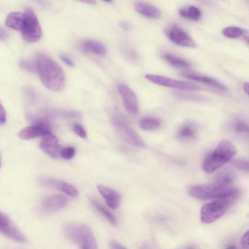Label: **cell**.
<instances>
[{
	"mask_svg": "<svg viewBox=\"0 0 249 249\" xmlns=\"http://www.w3.org/2000/svg\"><path fill=\"white\" fill-rule=\"evenodd\" d=\"M36 70L44 86L49 90L58 92L66 85V77L61 67L52 58L39 53L36 60Z\"/></svg>",
	"mask_w": 249,
	"mask_h": 249,
	"instance_id": "1",
	"label": "cell"
},
{
	"mask_svg": "<svg viewBox=\"0 0 249 249\" xmlns=\"http://www.w3.org/2000/svg\"><path fill=\"white\" fill-rule=\"evenodd\" d=\"M189 195L200 200L225 198L234 202L240 195L239 190L236 187L225 186L216 182L207 184H197L188 189Z\"/></svg>",
	"mask_w": 249,
	"mask_h": 249,
	"instance_id": "2",
	"label": "cell"
},
{
	"mask_svg": "<svg viewBox=\"0 0 249 249\" xmlns=\"http://www.w3.org/2000/svg\"><path fill=\"white\" fill-rule=\"evenodd\" d=\"M236 153V147L230 141L223 140L205 158L202 168L205 173H212L232 160Z\"/></svg>",
	"mask_w": 249,
	"mask_h": 249,
	"instance_id": "3",
	"label": "cell"
},
{
	"mask_svg": "<svg viewBox=\"0 0 249 249\" xmlns=\"http://www.w3.org/2000/svg\"><path fill=\"white\" fill-rule=\"evenodd\" d=\"M64 231L69 239L81 248H97L95 236L88 226L82 223H70L64 226Z\"/></svg>",
	"mask_w": 249,
	"mask_h": 249,
	"instance_id": "4",
	"label": "cell"
},
{
	"mask_svg": "<svg viewBox=\"0 0 249 249\" xmlns=\"http://www.w3.org/2000/svg\"><path fill=\"white\" fill-rule=\"evenodd\" d=\"M232 203L225 198L216 199L205 204L200 213V218L205 224L212 223L223 216Z\"/></svg>",
	"mask_w": 249,
	"mask_h": 249,
	"instance_id": "5",
	"label": "cell"
},
{
	"mask_svg": "<svg viewBox=\"0 0 249 249\" xmlns=\"http://www.w3.org/2000/svg\"><path fill=\"white\" fill-rule=\"evenodd\" d=\"M20 32L23 38L30 43L38 41L42 36V31L37 18L30 8H27Z\"/></svg>",
	"mask_w": 249,
	"mask_h": 249,
	"instance_id": "6",
	"label": "cell"
},
{
	"mask_svg": "<svg viewBox=\"0 0 249 249\" xmlns=\"http://www.w3.org/2000/svg\"><path fill=\"white\" fill-rule=\"evenodd\" d=\"M145 77L151 82L163 87L189 91L200 89V87L196 84L164 76L148 74L145 75Z\"/></svg>",
	"mask_w": 249,
	"mask_h": 249,
	"instance_id": "7",
	"label": "cell"
},
{
	"mask_svg": "<svg viewBox=\"0 0 249 249\" xmlns=\"http://www.w3.org/2000/svg\"><path fill=\"white\" fill-rule=\"evenodd\" d=\"M0 233L17 242H27L25 235L3 213L0 212Z\"/></svg>",
	"mask_w": 249,
	"mask_h": 249,
	"instance_id": "8",
	"label": "cell"
},
{
	"mask_svg": "<svg viewBox=\"0 0 249 249\" xmlns=\"http://www.w3.org/2000/svg\"><path fill=\"white\" fill-rule=\"evenodd\" d=\"M50 131L49 123L44 120H34L32 125L22 129L19 133V137L23 140H29L42 136Z\"/></svg>",
	"mask_w": 249,
	"mask_h": 249,
	"instance_id": "9",
	"label": "cell"
},
{
	"mask_svg": "<svg viewBox=\"0 0 249 249\" xmlns=\"http://www.w3.org/2000/svg\"><path fill=\"white\" fill-rule=\"evenodd\" d=\"M38 183L44 186L56 188L71 196H76L78 195L77 189L67 182L50 177H42L38 179Z\"/></svg>",
	"mask_w": 249,
	"mask_h": 249,
	"instance_id": "10",
	"label": "cell"
},
{
	"mask_svg": "<svg viewBox=\"0 0 249 249\" xmlns=\"http://www.w3.org/2000/svg\"><path fill=\"white\" fill-rule=\"evenodd\" d=\"M39 147L42 151L52 158H58L60 156L61 148L58 144V139L50 131L42 136Z\"/></svg>",
	"mask_w": 249,
	"mask_h": 249,
	"instance_id": "11",
	"label": "cell"
},
{
	"mask_svg": "<svg viewBox=\"0 0 249 249\" xmlns=\"http://www.w3.org/2000/svg\"><path fill=\"white\" fill-rule=\"evenodd\" d=\"M118 90L121 94L126 110L131 114H136L139 111L138 101L134 92L124 84H120Z\"/></svg>",
	"mask_w": 249,
	"mask_h": 249,
	"instance_id": "12",
	"label": "cell"
},
{
	"mask_svg": "<svg viewBox=\"0 0 249 249\" xmlns=\"http://www.w3.org/2000/svg\"><path fill=\"white\" fill-rule=\"evenodd\" d=\"M167 36L175 44L182 47L195 48L196 44L191 37L181 28L173 26L167 31Z\"/></svg>",
	"mask_w": 249,
	"mask_h": 249,
	"instance_id": "13",
	"label": "cell"
},
{
	"mask_svg": "<svg viewBox=\"0 0 249 249\" xmlns=\"http://www.w3.org/2000/svg\"><path fill=\"white\" fill-rule=\"evenodd\" d=\"M67 204L65 196L60 195H54L44 197L41 201V208L43 211L53 213L63 209Z\"/></svg>",
	"mask_w": 249,
	"mask_h": 249,
	"instance_id": "14",
	"label": "cell"
},
{
	"mask_svg": "<svg viewBox=\"0 0 249 249\" xmlns=\"http://www.w3.org/2000/svg\"><path fill=\"white\" fill-rule=\"evenodd\" d=\"M113 123L130 143L140 148L145 147V143L142 138L126 124L116 120H114Z\"/></svg>",
	"mask_w": 249,
	"mask_h": 249,
	"instance_id": "15",
	"label": "cell"
},
{
	"mask_svg": "<svg viewBox=\"0 0 249 249\" xmlns=\"http://www.w3.org/2000/svg\"><path fill=\"white\" fill-rule=\"evenodd\" d=\"M97 188L110 208L115 209L119 206L121 201V196L117 191L101 184H98Z\"/></svg>",
	"mask_w": 249,
	"mask_h": 249,
	"instance_id": "16",
	"label": "cell"
},
{
	"mask_svg": "<svg viewBox=\"0 0 249 249\" xmlns=\"http://www.w3.org/2000/svg\"><path fill=\"white\" fill-rule=\"evenodd\" d=\"M181 75L186 78L189 79L203 85L219 89L221 90L227 91L228 88L222 83L212 78L196 74L193 73L184 72Z\"/></svg>",
	"mask_w": 249,
	"mask_h": 249,
	"instance_id": "17",
	"label": "cell"
},
{
	"mask_svg": "<svg viewBox=\"0 0 249 249\" xmlns=\"http://www.w3.org/2000/svg\"><path fill=\"white\" fill-rule=\"evenodd\" d=\"M135 8L141 15L149 18L158 19L161 16L160 12L158 8L144 1L136 2Z\"/></svg>",
	"mask_w": 249,
	"mask_h": 249,
	"instance_id": "18",
	"label": "cell"
},
{
	"mask_svg": "<svg viewBox=\"0 0 249 249\" xmlns=\"http://www.w3.org/2000/svg\"><path fill=\"white\" fill-rule=\"evenodd\" d=\"M81 49L84 52L101 56L104 55L106 53L105 46L102 43L94 40H87L84 41L81 44Z\"/></svg>",
	"mask_w": 249,
	"mask_h": 249,
	"instance_id": "19",
	"label": "cell"
},
{
	"mask_svg": "<svg viewBox=\"0 0 249 249\" xmlns=\"http://www.w3.org/2000/svg\"><path fill=\"white\" fill-rule=\"evenodd\" d=\"M24 18L23 13L12 12L6 18L5 24L7 26L17 31H20Z\"/></svg>",
	"mask_w": 249,
	"mask_h": 249,
	"instance_id": "20",
	"label": "cell"
},
{
	"mask_svg": "<svg viewBox=\"0 0 249 249\" xmlns=\"http://www.w3.org/2000/svg\"><path fill=\"white\" fill-rule=\"evenodd\" d=\"M179 14L183 18L195 21L198 20L201 16L199 9L194 6H190L181 9Z\"/></svg>",
	"mask_w": 249,
	"mask_h": 249,
	"instance_id": "21",
	"label": "cell"
},
{
	"mask_svg": "<svg viewBox=\"0 0 249 249\" xmlns=\"http://www.w3.org/2000/svg\"><path fill=\"white\" fill-rule=\"evenodd\" d=\"M163 58L172 66L179 69H188L190 64L185 60L169 53H165Z\"/></svg>",
	"mask_w": 249,
	"mask_h": 249,
	"instance_id": "22",
	"label": "cell"
},
{
	"mask_svg": "<svg viewBox=\"0 0 249 249\" xmlns=\"http://www.w3.org/2000/svg\"><path fill=\"white\" fill-rule=\"evenodd\" d=\"M235 179L233 173L229 170L220 172L216 176L215 182L225 186H230Z\"/></svg>",
	"mask_w": 249,
	"mask_h": 249,
	"instance_id": "23",
	"label": "cell"
},
{
	"mask_svg": "<svg viewBox=\"0 0 249 249\" xmlns=\"http://www.w3.org/2000/svg\"><path fill=\"white\" fill-rule=\"evenodd\" d=\"M196 135L195 127L190 124H186L181 126L178 133V137L183 140L194 139Z\"/></svg>",
	"mask_w": 249,
	"mask_h": 249,
	"instance_id": "24",
	"label": "cell"
},
{
	"mask_svg": "<svg viewBox=\"0 0 249 249\" xmlns=\"http://www.w3.org/2000/svg\"><path fill=\"white\" fill-rule=\"evenodd\" d=\"M160 121L155 118L147 117L143 119L140 122L141 128L146 131L154 130L160 126Z\"/></svg>",
	"mask_w": 249,
	"mask_h": 249,
	"instance_id": "25",
	"label": "cell"
},
{
	"mask_svg": "<svg viewBox=\"0 0 249 249\" xmlns=\"http://www.w3.org/2000/svg\"><path fill=\"white\" fill-rule=\"evenodd\" d=\"M92 203L96 210L100 212L111 224L115 225L117 221L115 217L105 207L95 200H92Z\"/></svg>",
	"mask_w": 249,
	"mask_h": 249,
	"instance_id": "26",
	"label": "cell"
},
{
	"mask_svg": "<svg viewBox=\"0 0 249 249\" xmlns=\"http://www.w3.org/2000/svg\"><path fill=\"white\" fill-rule=\"evenodd\" d=\"M244 30L238 27L230 26L223 30V34L226 37L231 38H237L244 34Z\"/></svg>",
	"mask_w": 249,
	"mask_h": 249,
	"instance_id": "27",
	"label": "cell"
},
{
	"mask_svg": "<svg viewBox=\"0 0 249 249\" xmlns=\"http://www.w3.org/2000/svg\"><path fill=\"white\" fill-rule=\"evenodd\" d=\"M231 163L234 167L244 172L249 171V162L245 159L241 158L232 159Z\"/></svg>",
	"mask_w": 249,
	"mask_h": 249,
	"instance_id": "28",
	"label": "cell"
},
{
	"mask_svg": "<svg viewBox=\"0 0 249 249\" xmlns=\"http://www.w3.org/2000/svg\"><path fill=\"white\" fill-rule=\"evenodd\" d=\"M174 95L178 98L191 101H202L204 100V98L200 95L192 94L181 92H175Z\"/></svg>",
	"mask_w": 249,
	"mask_h": 249,
	"instance_id": "29",
	"label": "cell"
},
{
	"mask_svg": "<svg viewBox=\"0 0 249 249\" xmlns=\"http://www.w3.org/2000/svg\"><path fill=\"white\" fill-rule=\"evenodd\" d=\"M75 150L71 146H68L61 149L60 156L64 159H71L75 155Z\"/></svg>",
	"mask_w": 249,
	"mask_h": 249,
	"instance_id": "30",
	"label": "cell"
},
{
	"mask_svg": "<svg viewBox=\"0 0 249 249\" xmlns=\"http://www.w3.org/2000/svg\"><path fill=\"white\" fill-rule=\"evenodd\" d=\"M234 128L236 132L239 133H246L249 131L248 125L242 121L236 122L234 125Z\"/></svg>",
	"mask_w": 249,
	"mask_h": 249,
	"instance_id": "31",
	"label": "cell"
},
{
	"mask_svg": "<svg viewBox=\"0 0 249 249\" xmlns=\"http://www.w3.org/2000/svg\"><path fill=\"white\" fill-rule=\"evenodd\" d=\"M20 65L21 68L29 71H33L35 69L36 70V63L35 65L32 61H22L20 63Z\"/></svg>",
	"mask_w": 249,
	"mask_h": 249,
	"instance_id": "32",
	"label": "cell"
},
{
	"mask_svg": "<svg viewBox=\"0 0 249 249\" xmlns=\"http://www.w3.org/2000/svg\"><path fill=\"white\" fill-rule=\"evenodd\" d=\"M73 130L78 136L83 139H85L87 137L85 129L79 124H76L73 126Z\"/></svg>",
	"mask_w": 249,
	"mask_h": 249,
	"instance_id": "33",
	"label": "cell"
},
{
	"mask_svg": "<svg viewBox=\"0 0 249 249\" xmlns=\"http://www.w3.org/2000/svg\"><path fill=\"white\" fill-rule=\"evenodd\" d=\"M241 245L244 248H249V231H246L242 237L241 241Z\"/></svg>",
	"mask_w": 249,
	"mask_h": 249,
	"instance_id": "34",
	"label": "cell"
},
{
	"mask_svg": "<svg viewBox=\"0 0 249 249\" xmlns=\"http://www.w3.org/2000/svg\"><path fill=\"white\" fill-rule=\"evenodd\" d=\"M6 115L5 110L0 103V124H4L6 121Z\"/></svg>",
	"mask_w": 249,
	"mask_h": 249,
	"instance_id": "35",
	"label": "cell"
},
{
	"mask_svg": "<svg viewBox=\"0 0 249 249\" xmlns=\"http://www.w3.org/2000/svg\"><path fill=\"white\" fill-rule=\"evenodd\" d=\"M109 246L110 248L112 249H123L126 248L115 240H112L110 242Z\"/></svg>",
	"mask_w": 249,
	"mask_h": 249,
	"instance_id": "36",
	"label": "cell"
},
{
	"mask_svg": "<svg viewBox=\"0 0 249 249\" xmlns=\"http://www.w3.org/2000/svg\"><path fill=\"white\" fill-rule=\"evenodd\" d=\"M60 58L66 65L70 67H73L74 66L73 62L69 57L65 55H61Z\"/></svg>",
	"mask_w": 249,
	"mask_h": 249,
	"instance_id": "37",
	"label": "cell"
},
{
	"mask_svg": "<svg viewBox=\"0 0 249 249\" xmlns=\"http://www.w3.org/2000/svg\"><path fill=\"white\" fill-rule=\"evenodd\" d=\"M83 3L89 4H95L96 3L95 0H75Z\"/></svg>",
	"mask_w": 249,
	"mask_h": 249,
	"instance_id": "38",
	"label": "cell"
},
{
	"mask_svg": "<svg viewBox=\"0 0 249 249\" xmlns=\"http://www.w3.org/2000/svg\"><path fill=\"white\" fill-rule=\"evenodd\" d=\"M7 37V34L0 29V39H4Z\"/></svg>",
	"mask_w": 249,
	"mask_h": 249,
	"instance_id": "39",
	"label": "cell"
},
{
	"mask_svg": "<svg viewBox=\"0 0 249 249\" xmlns=\"http://www.w3.org/2000/svg\"><path fill=\"white\" fill-rule=\"evenodd\" d=\"M120 25H121V27L125 30H128V29L129 28L128 24L126 22H122L121 23Z\"/></svg>",
	"mask_w": 249,
	"mask_h": 249,
	"instance_id": "40",
	"label": "cell"
},
{
	"mask_svg": "<svg viewBox=\"0 0 249 249\" xmlns=\"http://www.w3.org/2000/svg\"><path fill=\"white\" fill-rule=\"evenodd\" d=\"M243 89L247 94L249 91V83L248 82L244 83L243 86Z\"/></svg>",
	"mask_w": 249,
	"mask_h": 249,
	"instance_id": "41",
	"label": "cell"
},
{
	"mask_svg": "<svg viewBox=\"0 0 249 249\" xmlns=\"http://www.w3.org/2000/svg\"><path fill=\"white\" fill-rule=\"evenodd\" d=\"M236 247H234V245H230L229 247H228L227 248L228 249H233V248H235Z\"/></svg>",
	"mask_w": 249,
	"mask_h": 249,
	"instance_id": "42",
	"label": "cell"
},
{
	"mask_svg": "<svg viewBox=\"0 0 249 249\" xmlns=\"http://www.w3.org/2000/svg\"><path fill=\"white\" fill-rule=\"evenodd\" d=\"M103 0L107 1V2H110L112 1V0Z\"/></svg>",
	"mask_w": 249,
	"mask_h": 249,
	"instance_id": "43",
	"label": "cell"
},
{
	"mask_svg": "<svg viewBox=\"0 0 249 249\" xmlns=\"http://www.w3.org/2000/svg\"><path fill=\"white\" fill-rule=\"evenodd\" d=\"M0 166H1V158H0Z\"/></svg>",
	"mask_w": 249,
	"mask_h": 249,
	"instance_id": "44",
	"label": "cell"
}]
</instances>
